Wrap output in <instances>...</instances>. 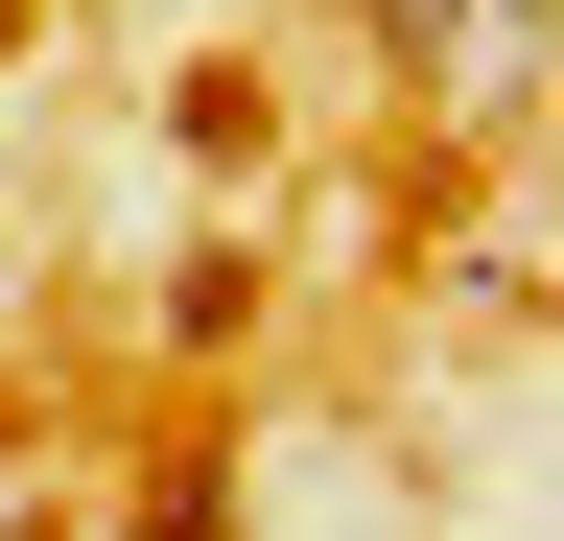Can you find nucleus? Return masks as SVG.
Returning a JSON list of instances; mask_svg holds the SVG:
<instances>
[{
	"mask_svg": "<svg viewBox=\"0 0 564 541\" xmlns=\"http://www.w3.org/2000/svg\"><path fill=\"white\" fill-rule=\"evenodd\" d=\"M236 329H259V259H236V236L165 259V354H236Z\"/></svg>",
	"mask_w": 564,
	"mask_h": 541,
	"instance_id": "2",
	"label": "nucleus"
},
{
	"mask_svg": "<svg viewBox=\"0 0 564 541\" xmlns=\"http://www.w3.org/2000/svg\"><path fill=\"white\" fill-rule=\"evenodd\" d=\"M541 24H564V0H352V47H377L423 118H518L541 95Z\"/></svg>",
	"mask_w": 564,
	"mask_h": 541,
	"instance_id": "1",
	"label": "nucleus"
},
{
	"mask_svg": "<svg viewBox=\"0 0 564 541\" xmlns=\"http://www.w3.org/2000/svg\"><path fill=\"white\" fill-rule=\"evenodd\" d=\"M141 541H236V470H212V447H188V470H165V495H141Z\"/></svg>",
	"mask_w": 564,
	"mask_h": 541,
	"instance_id": "3",
	"label": "nucleus"
},
{
	"mask_svg": "<svg viewBox=\"0 0 564 541\" xmlns=\"http://www.w3.org/2000/svg\"><path fill=\"white\" fill-rule=\"evenodd\" d=\"M24 24H47V0H0V72H24Z\"/></svg>",
	"mask_w": 564,
	"mask_h": 541,
	"instance_id": "4",
	"label": "nucleus"
}]
</instances>
